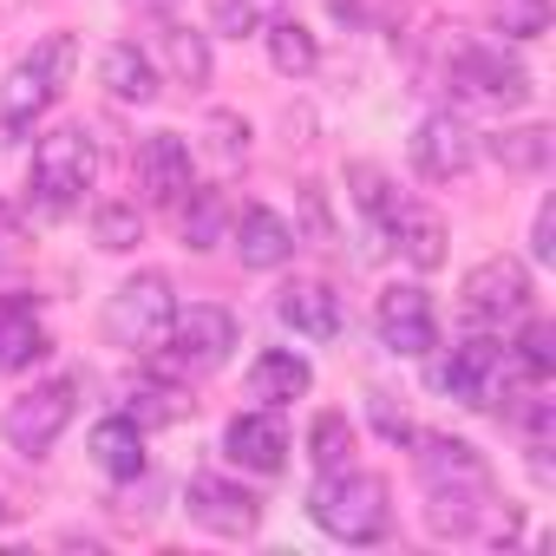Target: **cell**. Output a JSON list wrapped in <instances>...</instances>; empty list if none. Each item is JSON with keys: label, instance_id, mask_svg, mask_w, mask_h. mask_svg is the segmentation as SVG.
Here are the masks:
<instances>
[{"label": "cell", "instance_id": "27", "mask_svg": "<svg viewBox=\"0 0 556 556\" xmlns=\"http://www.w3.org/2000/svg\"><path fill=\"white\" fill-rule=\"evenodd\" d=\"M275 14H289V0H210V27L216 34H236V40L262 34Z\"/></svg>", "mask_w": 556, "mask_h": 556}, {"label": "cell", "instance_id": "35", "mask_svg": "<svg viewBox=\"0 0 556 556\" xmlns=\"http://www.w3.org/2000/svg\"><path fill=\"white\" fill-rule=\"evenodd\" d=\"M295 203H302V229H295V236H308V242H334V216H328L321 184H302V190H295Z\"/></svg>", "mask_w": 556, "mask_h": 556}, {"label": "cell", "instance_id": "19", "mask_svg": "<svg viewBox=\"0 0 556 556\" xmlns=\"http://www.w3.org/2000/svg\"><path fill=\"white\" fill-rule=\"evenodd\" d=\"M308 387H315V367H308L302 354H289V348H268V354L249 361V400H255V406H275V413H282V406L302 400Z\"/></svg>", "mask_w": 556, "mask_h": 556}, {"label": "cell", "instance_id": "33", "mask_svg": "<svg viewBox=\"0 0 556 556\" xmlns=\"http://www.w3.org/2000/svg\"><path fill=\"white\" fill-rule=\"evenodd\" d=\"M510 354H517L523 374L549 380V374H556V328H549V321H523V341H517Z\"/></svg>", "mask_w": 556, "mask_h": 556}, {"label": "cell", "instance_id": "9", "mask_svg": "<svg viewBox=\"0 0 556 556\" xmlns=\"http://www.w3.org/2000/svg\"><path fill=\"white\" fill-rule=\"evenodd\" d=\"M73 413H79V380H47V387L8 400V413H0V432H8L14 452L47 458V452L60 445V432L73 426Z\"/></svg>", "mask_w": 556, "mask_h": 556}, {"label": "cell", "instance_id": "1", "mask_svg": "<svg viewBox=\"0 0 556 556\" xmlns=\"http://www.w3.org/2000/svg\"><path fill=\"white\" fill-rule=\"evenodd\" d=\"M413 471H419V491H426V523L432 536H478L491 517H497V478L484 465L478 445L465 439H445V432H413ZM491 536H504L491 523Z\"/></svg>", "mask_w": 556, "mask_h": 556}, {"label": "cell", "instance_id": "20", "mask_svg": "<svg viewBox=\"0 0 556 556\" xmlns=\"http://www.w3.org/2000/svg\"><path fill=\"white\" fill-rule=\"evenodd\" d=\"M99 79H105V92H112L118 105H151V99H157V60H151L138 40H118V47H105V60H99Z\"/></svg>", "mask_w": 556, "mask_h": 556}, {"label": "cell", "instance_id": "28", "mask_svg": "<svg viewBox=\"0 0 556 556\" xmlns=\"http://www.w3.org/2000/svg\"><path fill=\"white\" fill-rule=\"evenodd\" d=\"M184 413H190V393H177V387H157V380L131 387V400H125V419H138V426H177Z\"/></svg>", "mask_w": 556, "mask_h": 556}, {"label": "cell", "instance_id": "14", "mask_svg": "<svg viewBox=\"0 0 556 556\" xmlns=\"http://www.w3.org/2000/svg\"><path fill=\"white\" fill-rule=\"evenodd\" d=\"M223 452L242 465V471H282V458H289V426H282V413L275 406H255V413H236L229 419V432H223Z\"/></svg>", "mask_w": 556, "mask_h": 556}, {"label": "cell", "instance_id": "10", "mask_svg": "<svg viewBox=\"0 0 556 556\" xmlns=\"http://www.w3.org/2000/svg\"><path fill=\"white\" fill-rule=\"evenodd\" d=\"M465 321L471 328H510V321H523L530 315V268L517 262V255H484L471 275H465Z\"/></svg>", "mask_w": 556, "mask_h": 556}, {"label": "cell", "instance_id": "15", "mask_svg": "<svg viewBox=\"0 0 556 556\" xmlns=\"http://www.w3.org/2000/svg\"><path fill=\"white\" fill-rule=\"evenodd\" d=\"M229 242H236V255H242V268H282L289 255H295V223L289 216H275L268 203H249L242 216H229Z\"/></svg>", "mask_w": 556, "mask_h": 556}, {"label": "cell", "instance_id": "18", "mask_svg": "<svg viewBox=\"0 0 556 556\" xmlns=\"http://www.w3.org/2000/svg\"><path fill=\"white\" fill-rule=\"evenodd\" d=\"M47 354H53V341H47L40 302L34 295H0V374H21Z\"/></svg>", "mask_w": 556, "mask_h": 556}, {"label": "cell", "instance_id": "5", "mask_svg": "<svg viewBox=\"0 0 556 556\" xmlns=\"http://www.w3.org/2000/svg\"><path fill=\"white\" fill-rule=\"evenodd\" d=\"M170 321H177V295H170V275H157V268L125 275V282L112 289V302H105V341L138 354V361L164 354Z\"/></svg>", "mask_w": 556, "mask_h": 556}, {"label": "cell", "instance_id": "4", "mask_svg": "<svg viewBox=\"0 0 556 556\" xmlns=\"http://www.w3.org/2000/svg\"><path fill=\"white\" fill-rule=\"evenodd\" d=\"M99 177V144L86 125H53L40 144H34V170H27V197L40 216H73L86 203Z\"/></svg>", "mask_w": 556, "mask_h": 556}, {"label": "cell", "instance_id": "16", "mask_svg": "<svg viewBox=\"0 0 556 556\" xmlns=\"http://www.w3.org/2000/svg\"><path fill=\"white\" fill-rule=\"evenodd\" d=\"M138 170H144V197L157 210H177L190 190H197V170H190V144L177 131H151L144 151H138Z\"/></svg>", "mask_w": 556, "mask_h": 556}, {"label": "cell", "instance_id": "38", "mask_svg": "<svg viewBox=\"0 0 556 556\" xmlns=\"http://www.w3.org/2000/svg\"><path fill=\"white\" fill-rule=\"evenodd\" d=\"M21 242H27V223H21V210H14L8 197H0V262H14Z\"/></svg>", "mask_w": 556, "mask_h": 556}, {"label": "cell", "instance_id": "13", "mask_svg": "<svg viewBox=\"0 0 556 556\" xmlns=\"http://www.w3.org/2000/svg\"><path fill=\"white\" fill-rule=\"evenodd\" d=\"M184 510H190V523H203L216 536H255V523H262V497L229 478H190Z\"/></svg>", "mask_w": 556, "mask_h": 556}, {"label": "cell", "instance_id": "7", "mask_svg": "<svg viewBox=\"0 0 556 556\" xmlns=\"http://www.w3.org/2000/svg\"><path fill=\"white\" fill-rule=\"evenodd\" d=\"M73 60H79L73 34H47V40L8 73V86H0V112L14 118V131H27L40 112H53V99H60L66 79H73Z\"/></svg>", "mask_w": 556, "mask_h": 556}, {"label": "cell", "instance_id": "25", "mask_svg": "<svg viewBox=\"0 0 556 556\" xmlns=\"http://www.w3.org/2000/svg\"><path fill=\"white\" fill-rule=\"evenodd\" d=\"M484 151H491L504 170L536 177V170H549V157H556V131H549V125H517V131H497Z\"/></svg>", "mask_w": 556, "mask_h": 556}, {"label": "cell", "instance_id": "21", "mask_svg": "<svg viewBox=\"0 0 556 556\" xmlns=\"http://www.w3.org/2000/svg\"><path fill=\"white\" fill-rule=\"evenodd\" d=\"M380 229H387V242H393L413 268H439V262H445V223H439L432 210H419V203L400 197V210H393Z\"/></svg>", "mask_w": 556, "mask_h": 556}, {"label": "cell", "instance_id": "31", "mask_svg": "<svg viewBox=\"0 0 556 556\" xmlns=\"http://www.w3.org/2000/svg\"><path fill=\"white\" fill-rule=\"evenodd\" d=\"M92 236H99V249H138L144 242V216H138V203H99L92 210Z\"/></svg>", "mask_w": 556, "mask_h": 556}, {"label": "cell", "instance_id": "3", "mask_svg": "<svg viewBox=\"0 0 556 556\" xmlns=\"http://www.w3.org/2000/svg\"><path fill=\"white\" fill-rule=\"evenodd\" d=\"M432 387L452 393V400L471 406V413H504L517 393H530V387H543V380L523 374L510 348H497V341H465V348H452V354L432 367Z\"/></svg>", "mask_w": 556, "mask_h": 556}, {"label": "cell", "instance_id": "32", "mask_svg": "<svg viewBox=\"0 0 556 556\" xmlns=\"http://www.w3.org/2000/svg\"><path fill=\"white\" fill-rule=\"evenodd\" d=\"M491 21L504 40H536L549 27V0H491Z\"/></svg>", "mask_w": 556, "mask_h": 556}, {"label": "cell", "instance_id": "26", "mask_svg": "<svg viewBox=\"0 0 556 556\" xmlns=\"http://www.w3.org/2000/svg\"><path fill=\"white\" fill-rule=\"evenodd\" d=\"M177 210H184V249L203 255V249H216V242L229 236V203H223V190H190Z\"/></svg>", "mask_w": 556, "mask_h": 556}, {"label": "cell", "instance_id": "8", "mask_svg": "<svg viewBox=\"0 0 556 556\" xmlns=\"http://www.w3.org/2000/svg\"><path fill=\"white\" fill-rule=\"evenodd\" d=\"M170 374H216L236 348H242V321L223 302H190L170 321Z\"/></svg>", "mask_w": 556, "mask_h": 556}, {"label": "cell", "instance_id": "17", "mask_svg": "<svg viewBox=\"0 0 556 556\" xmlns=\"http://www.w3.org/2000/svg\"><path fill=\"white\" fill-rule=\"evenodd\" d=\"M275 315H282V328H295L302 341H334L348 328V308L328 282H289L282 295H275Z\"/></svg>", "mask_w": 556, "mask_h": 556}, {"label": "cell", "instance_id": "37", "mask_svg": "<svg viewBox=\"0 0 556 556\" xmlns=\"http://www.w3.org/2000/svg\"><path fill=\"white\" fill-rule=\"evenodd\" d=\"M374 426H380L393 445H413V419H406V413H393V400H387V393H374Z\"/></svg>", "mask_w": 556, "mask_h": 556}, {"label": "cell", "instance_id": "24", "mask_svg": "<svg viewBox=\"0 0 556 556\" xmlns=\"http://www.w3.org/2000/svg\"><path fill=\"white\" fill-rule=\"evenodd\" d=\"M157 60L170 66V79L177 86H210V40L203 34H190V27H177V21H164L157 27Z\"/></svg>", "mask_w": 556, "mask_h": 556}, {"label": "cell", "instance_id": "29", "mask_svg": "<svg viewBox=\"0 0 556 556\" xmlns=\"http://www.w3.org/2000/svg\"><path fill=\"white\" fill-rule=\"evenodd\" d=\"M308 452H315L321 471L354 465V419H348V413H315V426H308Z\"/></svg>", "mask_w": 556, "mask_h": 556}, {"label": "cell", "instance_id": "36", "mask_svg": "<svg viewBox=\"0 0 556 556\" xmlns=\"http://www.w3.org/2000/svg\"><path fill=\"white\" fill-rule=\"evenodd\" d=\"M530 255H536V262H556V203L536 210V223H530Z\"/></svg>", "mask_w": 556, "mask_h": 556}, {"label": "cell", "instance_id": "40", "mask_svg": "<svg viewBox=\"0 0 556 556\" xmlns=\"http://www.w3.org/2000/svg\"><path fill=\"white\" fill-rule=\"evenodd\" d=\"M0 523H8V504H0Z\"/></svg>", "mask_w": 556, "mask_h": 556}, {"label": "cell", "instance_id": "22", "mask_svg": "<svg viewBox=\"0 0 556 556\" xmlns=\"http://www.w3.org/2000/svg\"><path fill=\"white\" fill-rule=\"evenodd\" d=\"M92 465H99L105 478H118V484L144 478V426L125 419V413L99 419V426H92Z\"/></svg>", "mask_w": 556, "mask_h": 556}, {"label": "cell", "instance_id": "12", "mask_svg": "<svg viewBox=\"0 0 556 556\" xmlns=\"http://www.w3.org/2000/svg\"><path fill=\"white\" fill-rule=\"evenodd\" d=\"M374 328H380V348L413 354V361L439 348V315H432V295H426V289H413V282H393V289L380 295Z\"/></svg>", "mask_w": 556, "mask_h": 556}, {"label": "cell", "instance_id": "34", "mask_svg": "<svg viewBox=\"0 0 556 556\" xmlns=\"http://www.w3.org/2000/svg\"><path fill=\"white\" fill-rule=\"evenodd\" d=\"M203 138H210V151H216L223 164H242V157H249V125H242L236 112H210Z\"/></svg>", "mask_w": 556, "mask_h": 556}, {"label": "cell", "instance_id": "2", "mask_svg": "<svg viewBox=\"0 0 556 556\" xmlns=\"http://www.w3.org/2000/svg\"><path fill=\"white\" fill-rule=\"evenodd\" d=\"M308 517L341 536V543H380L393 530V504H387V478L361 471V465H334L308 484Z\"/></svg>", "mask_w": 556, "mask_h": 556}, {"label": "cell", "instance_id": "39", "mask_svg": "<svg viewBox=\"0 0 556 556\" xmlns=\"http://www.w3.org/2000/svg\"><path fill=\"white\" fill-rule=\"evenodd\" d=\"M8 138H14V118H8V112H0V144H8Z\"/></svg>", "mask_w": 556, "mask_h": 556}, {"label": "cell", "instance_id": "30", "mask_svg": "<svg viewBox=\"0 0 556 556\" xmlns=\"http://www.w3.org/2000/svg\"><path fill=\"white\" fill-rule=\"evenodd\" d=\"M348 184H354V203L374 216V229L400 210V190H393V177H387L380 164H348Z\"/></svg>", "mask_w": 556, "mask_h": 556}, {"label": "cell", "instance_id": "11", "mask_svg": "<svg viewBox=\"0 0 556 556\" xmlns=\"http://www.w3.org/2000/svg\"><path fill=\"white\" fill-rule=\"evenodd\" d=\"M471 164H478V131L458 112H426L413 131V170L426 184H458Z\"/></svg>", "mask_w": 556, "mask_h": 556}, {"label": "cell", "instance_id": "23", "mask_svg": "<svg viewBox=\"0 0 556 556\" xmlns=\"http://www.w3.org/2000/svg\"><path fill=\"white\" fill-rule=\"evenodd\" d=\"M262 40H268V66L282 73V79H308V73L321 66V47H315V34H308L302 21H289V14H275V21L262 27Z\"/></svg>", "mask_w": 556, "mask_h": 556}, {"label": "cell", "instance_id": "6", "mask_svg": "<svg viewBox=\"0 0 556 556\" xmlns=\"http://www.w3.org/2000/svg\"><path fill=\"white\" fill-rule=\"evenodd\" d=\"M445 86H452L458 99H478V105H497V112L530 105V73H523V60H510V53L491 47V40H458V34H452V47H445Z\"/></svg>", "mask_w": 556, "mask_h": 556}]
</instances>
